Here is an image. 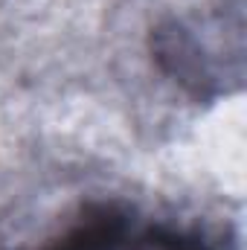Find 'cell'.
I'll use <instances>...</instances> for the list:
<instances>
[{
	"instance_id": "obj_1",
	"label": "cell",
	"mask_w": 247,
	"mask_h": 250,
	"mask_svg": "<svg viewBox=\"0 0 247 250\" xmlns=\"http://www.w3.org/2000/svg\"><path fill=\"white\" fill-rule=\"evenodd\" d=\"M41 250H215L204 230L145 215L125 204H90Z\"/></svg>"
},
{
	"instance_id": "obj_2",
	"label": "cell",
	"mask_w": 247,
	"mask_h": 250,
	"mask_svg": "<svg viewBox=\"0 0 247 250\" xmlns=\"http://www.w3.org/2000/svg\"><path fill=\"white\" fill-rule=\"evenodd\" d=\"M227 12L218 6L201 21H166L151 32L154 62L195 99H212L239 84L242 67L227 64Z\"/></svg>"
}]
</instances>
